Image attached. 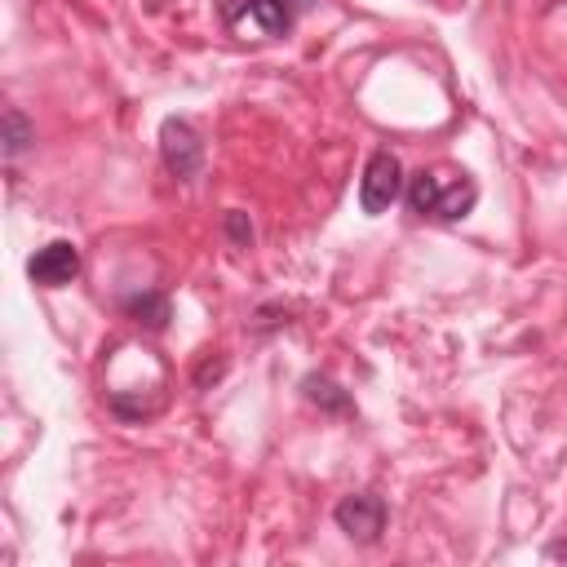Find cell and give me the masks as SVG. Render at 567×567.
<instances>
[{
  "label": "cell",
  "instance_id": "52a82bcc",
  "mask_svg": "<svg viewBox=\"0 0 567 567\" xmlns=\"http://www.w3.org/2000/svg\"><path fill=\"white\" fill-rule=\"evenodd\" d=\"M301 390H306V399L319 403L323 412H350V394H346L337 381H328V377H315V372H310V377L301 381Z\"/></svg>",
  "mask_w": 567,
  "mask_h": 567
},
{
  "label": "cell",
  "instance_id": "30bf717a",
  "mask_svg": "<svg viewBox=\"0 0 567 567\" xmlns=\"http://www.w3.org/2000/svg\"><path fill=\"white\" fill-rule=\"evenodd\" d=\"M221 368H226V363H221V359H217V363H204V368H199V377H195V381H199V385H208V377H221Z\"/></svg>",
  "mask_w": 567,
  "mask_h": 567
},
{
  "label": "cell",
  "instance_id": "6da1fadb",
  "mask_svg": "<svg viewBox=\"0 0 567 567\" xmlns=\"http://www.w3.org/2000/svg\"><path fill=\"white\" fill-rule=\"evenodd\" d=\"M478 204V186L470 173L456 168H421L408 182V208L416 217H439V221H461Z\"/></svg>",
  "mask_w": 567,
  "mask_h": 567
},
{
  "label": "cell",
  "instance_id": "3957f363",
  "mask_svg": "<svg viewBox=\"0 0 567 567\" xmlns=\"http://www.w3.org/2000/svg\"><path fill=\"white\" fill-rule=\"evenodd\" d=\"M159 155H164V168L182 182H190L204 168V142L186 120H164L159 124Z\"/></svg>",
  "mask_w": 567,
  "mask_h": 567
},
{
  "label": "cell",
  "instance_id": "9c48e42d",
  "mask_svg": "<svg viewBox=\"0 0 567 567\" xmlns=\"http://www.w3.org/2000/svg\"><path fill=\"white\" fill-rule=\"evenodd\" d=\"M226 235H230V244L248 248V244H252V221H248V213L230 208V213H226Z\"/></svg>",
  "mask_w": 567,
  "mask_h": 567
},
{
  "label": "cell",
  "instance_id": "7a4b0ae2",
  "mask_svg": "<svg viewBox=\"0 0 567 567\" xmlns=\"http://www.w3.org/2000/svg\"><path fill=\"white\" fill-rule=\"evenodd\" d=\"M403 190V168L394 159V151H372L368 168H363V182H359V208L368 217H381Z\"/></svg>",
  "mask_w": 567,
  "mask_h": 567
},
{
  "label": "cell",
  "instance_id": "5b68a950",
  "mask_svg": "<svg viewBox=\"0 0 567 567\" xmlns=\"http://www.w3.org/2000/svg\"><path fill=\"white\" fill-rule=\"evenodd\" d=\"M27 275L40 288H62V284H71L80 275V248L71 239H53V244L35 248V257L27 261Z\"/></svg>",
  "mask_w": 567,
  "mask_h": 567
},
{
  "label": "cell",
  "instance_id": "ba28073f",
  "mask_svg": "<svg viewBox=\"0 0 567 567\" xmlns=\"http://www.w3.org/2000/svg\"><path fill=\"white\" fill-rule=\"evenodd\" d=\"M31 142H35L31 120H27L18 106H9V111H4V159H18V155H22Z\"/></svg>",
  "mask_w": 567,
  "mask_h": 567
},
{
  "label": "cell",
  "instance_id": "8fae6325",
  "mask_svg": "<svg viewBox=\"0 0 567 567\" xmlns=\"http://www.w3.org/2000/svg\"><path fill=\"white\" fill-rule=\"evenodd\" d=\"M279 4H284V9L292 13V18H301V13H306V9L315 4V0H279Z\"/></svg>",
  "mask_w": 567,
  "mask_h": 567
},
{
  "label": "cell",
  "instance_id": "277c9868",
  "mask_svg": "<svg viewBox=\"0 0 567 567\" xmlns=\"http://www.w3.org/2000/svg\"><path fill=\"white\" fill-rule=\"evenodd\" d=\"M332 518H337V527H341L350 540L372 545V540L385 532V501H381V496H372V492H359V496L337 501Z\"/></svg>",
  "mask_w": 567,
  "mask_h": 567
},
{
  "label": "cell",
  "instance_id": "8992f818",
  "mask_svg": "<svg viewBox=\"0 0 567 567\" xmlns=\"http://www.w3.org/2000/svg\"><path fill=\"white\" fill-rule=\"evenodd\" d=\"M124 315H128V319H137V323H142V328H151V332H164V328H168V319H173V301H168L164 292L146 288V292L124 297Z\"/></svg>",
  "mask_w": 567,
  "mask_h": 567
}]
</instances>
